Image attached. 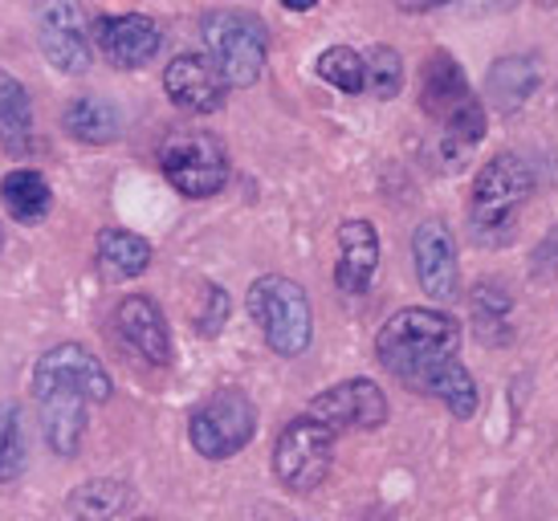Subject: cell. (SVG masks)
Segmentation results:
<instances>
[{"label": "cell", "mask_w": 558, "mask_h": 521, "mask_svg": "<svg viewBox=\"0 0 558 521\" xmlns=\"http://www.w3.org/2000/svg\"><path fill=\"white\" fill-rule=\"evenodd\" d=\"M461 354V323L436 306H403L375 335V359L403 387L420 391L436 367Z\"/></svg>", "instance_id": "cell-1"}, {"label": "cell", "mask_w": 558, "mask_h": 521, "mask_svg": "<svg viewBox=\"0 0 558 521\" xmlns=\"http://www.w3.org/2000/svg\"><path fill=\"white\" fill-rule=\"evenodd\" d=\"M534 196V171L522 155L497 152L473 180L469 192V237L485 249H501L513 241L518 216Z\"/></svg>", "instance_id": "cell-2"}, {"label": "cell", "mask_w": 558, "mask_h": 521, "mask_svg": "<svg viewBox=\"0 0 558 521\" xmlns=\"http://www.w3.org/2000/svg\"><path fill=\"white\" fill-rule=\"evenodd\" d=\"M420 110L445 126V135L461 147H473L485 135V107L469 86L465 65L449 49H433L420 70Z\"/></svg>", "instance_id": "cell-3"}, {"label": "cell", "mask_w": 558, "mask_h": 521, "mask_svg": "<svg viewBox=\"0 0 558 521\" xmlns=\"http://www.w3.org/2000/svg\"><path fill=\"white\" fill-rule=\"evenodd\" d=\"M248 314L262 326L269 351L298 359L314 338V310L306 290L281 274H265L248 286Z\"/></svg>", "instance_id": "cell-4"}, {"label": "cell", "mask_w": 558, "mask_h": 521, "mask_svg": "<svg viewBox=\"0 0 558 521\" xmlns=\"http://www.w3.org/2000/svg\"><path fill=\"white\" fill-rule=\"evenodd\" d=\"M201 33L208 58L220 65L229 86L245 90L262 77L265 58H269V33H265L262 16L245 13V9H213V13H204Z\"/></svg>", "instance_id": "cell-5"}, {"label": "cell", "mask_w": 558, "mask_h": 521, "mask_svg": "<svg viewBox=\"0 0 558 521\" xmlns=\"http://www.w3.org/2000/svg\"><path fill=\"white\" fill-rule=\"evenodd\" d=\"M159 171L180 196L208 199L229 184V155L208 131H171L159 143Z\"/></svg>", "instance_id": "cell-6"}, {"label": "cell", "mask_w": 558, "mask_h": 521, "mask_svg": "<svg viewBox=\"0 0 558 521\" xmlns=\"http://www.w3.org/2000/svg\"><path fill=\"white\" fill-rule=\"evenodd\" d=\"M257 436V403L241 387H220L187 420V440L204 460H229Z\"/></svg>", "instance_id": "cell-7"}, {"label": "cell", "mask_w": 558, "mask_h": 521, "mask_svg": "<svg viewBox=\"0 0 558 521\" xmlns=\"http://www.w3.org/2000/svg\"><path fill=\"white\" fill-rule=\"evenodd\" d=\"M335 464V428L318 415H298L278 432L274 473L290 493H314Z\"/></svg>", "instance_id": "cell-8"}, {"label": "cell", "mask_w": 558, "mask_h": 521, "mask_svg": "<svg viewBox=\"0 0 558 521\" xmlns=\"http://www.w3.org/2000/svg\"><path fill=\"white\" fill-rule=\"evenodd\" d=\"M33 396L41 403V420H46V440L58 457H74L86 432V408L94 399L86 396V387L62 375H37L33 371Z\"/></svg>", "instance_id": "cell-9"}, {"label": "cell", "mask_w": 558, "mask_h": 521, "mask_svg": "<svg viewBox=\"0 0 558 521\" xmlns=\"http://www.w3.org/2000/svg\"><path fill=\"white\" fill-rule=\"evenodd\" d=\"M37 41L53 70L62 74H86L90 65V37L82 21L78 0H41L37 13Z\"/></svg>", "instance_id": "cell-10"}, {"label": "cell", "mask_w": 558, "mask_h": 521, "mask_svg": "<svg viewBox=\"0 0 558 521\" xmlns=\"http://www.w3.org/2000/svg\"><path fill=\"white\" fill-rule=\"evenodd\" d=\"M412 260H416L420 290L433 302H452L461 293V265H457V241L445 220H420L412 232Z\"/></svg>", "instance_id": "cell-11"}, {"label": "cell", "mask_w": 558, "mask_h": 521, "mask_svg": "<svg viewBox=\"0 0 558 521\" xmlns=\"http://www.w3.org/2000/svg\"><path fill=\"white\" fill-rule=\"evenodd\" d=\"M311 412L326 420L335 432H372L388 424V396L375 379H342V384L326 387L323 396L311 399Z\"/></svg>", "instance_id": "cell-12"}, {"label": "cell", "mask_w": 558, "mask_h": 521, "mask_svg": "<svg viewBox=\"0 0 558 521\" xmlns=\"http://www.w3.org/2000/svg\"><path fill=\"white\" fill-rule=\"evenodd\" d=\"M163 90L187 114H217L225 107L229 82H225L220 65L208 53H180L163 70Z\"/></svg>", "instance_id": "cell-13"}, {"label": "cell", "mask_w": 558, "mask_h": 521, "mask_svg": "<svg viewBox=\"0 0 558 521\" xmlns=\"http://www.w3.org/2000/svg\"><path fill=\"white\" fill-rule=\"evenodd\" d=\"M94 41L102 49L114 70H140L159 53L163 46V33L151 16L143 13H119V16H102L98 29H94Z\"/></svg>", "instance_id": "cell-14"}, {"label": "cell", "mask_w": 558, "mask_h": 521, "mask_svg": "<svg viewBox=\"0 0 558 521\" xmlns=\"http://www.w3.org/2000/svg\"><path fill=\"white\" fill-rule=\"evenodd\" d=\"M114 326L131 351L147 359L151 367H168L171 363V330L163 310L147 298V293H126L119 310H114Z\"/></svg>", "instance_id": "cell-15"}, {"label": "cell", "mask_w": 558, "mask_h": 521, "mask_svg": "<svg viewBox=\"0 0 558 521\" xmlns=\"http://www.w3.org/2000/svg\"><path fill=\"white\" fill-rule=\"evenodd\" d=\"M375 269H379V232L372 220H342L339 225V265H335V286L347 298L372 290Z\"/></svg>", "instance_id": "cell-16"}, {"label": "cell", "mask_w": 558, "mask_h": 521, "mask_svg": "<svg viewBox=\"0 0 558 521\" xmlns=\"http://www.w3.org/2000/svg\"><path fill=\"white\" fill-rule=\"evenodd\" d=\"M538 82H543V70H538L534 53H506L485 74V98L494 110L513 114V110L526 107V98L538 90Z\"/></svg>", "instance_id": "cell-17"}, {"label": "cell", "mask_w": 558, "mask_h": 521, "mask_svg": "<svg viewBox=\"0 0 558 521\" xmlns=\"http://www.w3.org/2000/svg\"><path fill=\"white\" fill-rule=\"evenodd\" d=\"M37 375L74 379L78 387H86V396H90L94 403H107L110 391H114L107 367H102V359H98L90 347H82V342H58L53 351H46L41 363H37Z\"/></svg>", "instance_id": "cell-18"}, {"label": "cell", "mask_w": 558, "mask_h": 521, "mask_svg": "<svg viewBox=\"0 0 558 521\" xmlns=\"http://www.w3.org/2000/svg\"><path fill=\"white\" fill-rule=\"evenodd\" d=\"M62 126L70 138L90 143V147H102V143H114V138H119L123 114H119V107L107 102V98L82 94V98H74V102L62 110Z\"/></svg>", "instance_id": "cell-19"}, {"label": "cell", "mask_w": 558, "mask_h": 521, "mask_svg": "<svg viewBox=\"0 0 558 521\" xmlns=\"http://www.w3.org/2000/svg\"><path fill=\"white\" fill-rule=\"evenodd\" d=\"M0 199L13 220L21 225H37L49 216V204H53V192H49V180L33 168H16L0 180Z\"/></svg>", "instance_id": "cell-20"}, {"label": "cell", "mask_w": 558, "mask_h": 521, "mask_svg": "<svg viewBox=\"0 0 558 521\" xmlns=\"http://www.w3.org/2000/svg\"><path fill=\"white\" fill-rule=\"evenodd\" d=\"M151 265V241H143L140 232L126 229H102L98 232V269L114 281H131Z\"/></svg>", "instance_id": "cell-21"}, {"label": "cell", "mask_w": 558, "mask_h": 521, "mask_svg": "<svg viewBox=\"0 0 558 521\" xmlns=\"http://www.w3.org/2000/svg\"><path fill=\"white\" fill-rule=\"evenodd\" d=\"M0 143L9 155L33 152V107L29 90L16 77L0 74Z\"/></svg>", "instance_id": "cell-22"}, {"label": "cell", "mask_w": 558, "mask_h": 521, "mask_svg": "<svg viewBox=\"0 0 558 521\" xmlns=\"http://www.w3.org/2000/svg\"><path fill=\"white\" fill-rule=\"evenodd\" d=\"M420 396L440 399V403H445L457 420H469V415L477 412V399H481L477 384H473V375H469V367L461 363V359H449L445 367H436L433 375L424 379Z\"/></svg>", "instance_id": "cell-23"}, {"label": "cell", "mask_w": 558, "mask_h": 521, "mask_svg": "<svg viewBox=\"0 0 558 521\" xmlns=\"http://www.w3.org/2000/svg\"><path fill=\"white\" fill-rule=\"evenodd\" d=\"M469 310H473V326H477L481 342H510L513 298L497 281H481L477 290L469 293Z\"/></svg>", "instance_id": "cell-24"}, {"label": "cell", "mask_w": 558, "mask_h": 521, "mask_svg": "<svg viewBox=\"0 0 558 521\" xmlns=\"http://www.w3.org/2000/svg\"><path fill=\"white\" fill-rule=\"evenodd\" d=\"M318 77L330 82L335 90L342 94H363L367 90V62H363V53H355L351 46H330L318 53V62H314Z\"/></svg>", "instance_id": "cell-25"}, {"label": "cell", "mask_w": 558, "mask_h": 521, "mask_svg": "<svg viewBox=\"0 0 558 521\" xmlns=\"http://www.w3.org/2000/svg\"><path fill=\"white\" fill-rule=\"evenodd\" d=\"M131 506V489L123 481H86L70 493V509L78 518H114Z\"/></svg>", "instance_id": "cell-26"}, {"label": "cell", "mask_w": 558, "mask_h": 521, "mask_svg": "<svg viewBox=\"0 0 558 521\" xmlns=\"http://www.w3.org/2000/svg\"><path fill=\"white\" fill-rule=\"evenodd\" d=\"M363 62H367V90H372L379 102H391V98H400V90H403V58H400V49L372 46L367 53H363Z\"/></svg>", "instance_id": "cell-27"}, {"label": "cell", "mask_w": 558, "mask_h": 521, "mask_svg": "<svg viewBox=\"0 0 558 521\" xmlns=\"http://www.w3.org/2000/svg\"><path fill=\"white\" fill-rule=\"evenodd\" d=\"M25 473V436H21V408L13 399L0 403V485Z\"/></svg>", "instance_id": "cell-28"}, {"label": "cell", "mask_w": 558, "mask_h": 521, "mask_svg": "<svg viewBox=\"0 0 558 521\" xmlns=\"http://www.w3.org/2000/svg\"><path fill=\"white\" fill-rule=\"evenodd\" d=\"M530 277L534 281H555L558 277V225L530 253Z\"/></svg>", "instance_id": "cell-29"}, {"label": "cell", "mask_w": 558, "mask_h": 521, "mask_svg": "<svg viewBox=\"0 0 558 521\" xmlns=\"http://www.w3.org/2000/svg\"><path fill=\"white\" fill-rule=\"evenodd\" d=\"M204 314L196 318V326H201V335H217L220 326H225V318H229V293L220 290V286H204Z\"/></svg>", "instance_id": "cell-30"}, {"label": "cell", "mask_w": 558, "mask_h": 521, "mask_svg": "<svg viewBox=\"0 0 558 521\" xmlns=\"http://www.w3.org/2000/svg\"><path fill=\"white\" fill-rule=\"evenodd\" d=\"M465 9L473 16H501L510 13V9H518V0H465Z\"/></svg>", "instance_id": "cell-31"}, {"label": "cell", "mask_w": 558, "mask_h": 521, "mask_svg": "<svg viewBox=\"0 0 558 521\" xmlns=\"http://www.w3.org/2000/svg\"><path fill=\"white\" fill-rule=\"evenodd\" d=\"M440 4H449V0H400V9H408V13H433Z\"/></svg>", "instance_id": "cell-32"}, {"label": "cell", "mask_w": 558, "mask_h": 521, "mask_svg": "<svg viewBox=\"0 0 558 521\" xmlns=\"http://www.w3.org/2000/svg\"><path fill=\"white\" fill-rule=\"evenodd\" d=\"M281 4H286L290 13H311V9L318 4V0H281Z\"/></svg>", "instance_id": "cell-33"}, {"label": "cell", "mask_w": 558, "mask_h": 521, "mask_svg": "<svg viewBox=\"0 0 558 521\" xmlns=\"http://www.w3.org/2000/svg\"><path fill=\"white\" fill-rule=\"evenodd\" d=\"M538 4H543V9H558V0H538Z\"/></svg>", "instance_id": "cell-34"}, {"label": "cell", "mask_w": 558, "mask_h": 521, "mask_svg": "<svg viewBox=\"0 0 558 521\" xmlns=\"http://www.w3.org/2000/svg\"><path fill=\"white\" fill-rule=\"evenodd\" d=\"M0 249H4V229H0Z\"/></svg>", "instance_id": "cell-35"}]
</instances>
